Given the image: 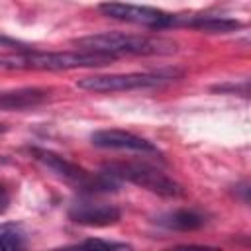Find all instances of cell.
<instances>
[{
  "label": "cell",
  "mask_w": 251,
  "mask_h": 251,
  "mask_svg": "<svg viewBox=\"0 0 251 251\" xmlns=\"http://www.w3.org/2000/svg\"><path fill=\"white\" fill-rule=\"evenodd\" d=\"M10 206V192L4 182H0V214H4Z\"/></svg>",
  "instance_id": "15"
},
{
  "label": "cell",
  "mask_w": 251,
  "mask_h": 251,
  "mask_svg": "<svg viewBox=\"0 0 251 251\" xmlns=\"http://www.w3.org/2000/svg\"><path fill=\"white\" fill-rule=\"evenodd\" d=\"M104 173L118 182L126 180V182L137 184L141 188H147L159 196L175 198V196L182 194V186L176 180H173L171 176H167L163 171H159L157 167H153L149 163L116 161V163H108L104 167Z\"/></svg>",
  "instance_id": "4"
},
{
  "label": "cell",
  "mask_w": 251,
  "mask_h": 251,
  "mask_svg": "<svg viewBox=\"0 0 251 251\" xmlns=\"http://www.w3.org/2000/svg\"><path fill=\"white\" fill-rule=\"evenodd\" d=\"M27 233L20 224L8 222L0 226V251H25Z\"/></svg>",
  "instance_id": "12"
},
{
  "label": "cell",
  "mask_w": 251,
  "mask_h": 251,
  "mask_svg": "<svg viewBox=\"0 0 251 251\" xmlns=\"http://www.w3.org/2000/svg\"><path fill=\"white\" fill-rule=\"evenodd\" d=\"M167 251H222L220 247H212V245H196V243H190V245H176L173 249H167Z\"/></svg>",
  "instance_id": "14"
},
{
  "label": "cell",
  "mask_w": 251,
  "mask_h": 251,
  "mask_svg": "<svg viewBox=\"0 0 251 251\" xmlns=\"http://www.w3.org/2000/svg\"><path fill=\"white\" fill-rule=\"evenodd\" d=\"M180 25H188V27H196L208 33H227L233 31L237 27H241V22L233 20V18H226V16H180Z\"/></svg>",
  "instance_id": "11"
},
{
  "label": "cell",
  "mask_w": 251,
  "mask_h": 251,
  "mask_svg": "<svg viewBox=\"0 0 251 251\" xmlns=\"http://www.w3.org/2000/svg\"><path fill=\"white\" fill-rule=\"evenodd\" d=\"M180 75L176 69H159L149 73H126V75H94L84 76L76 84L90 92H122L135 88H153L175 80Z\"/></svg>",
  "instance_id": "5"
},
{
  "label": "cell",
  "mask_w": 251,
  "mask_h": 251,
  "mask_svg": "<svg viewBox=\"0 0 251 251\" xmlns=\"http://www.w3.org/2000/svg\"><path fill=\"white\" fill-rule=\"evenodd\" d=\"M92 145L100 149H120V151H137V153H149V155H163L159 147H155L145 137H139L131 131L124 129H98L90 135Z\"/></svg>",
  "instance_id": "7"
},
{
  "label": "cell",
  "mask_w": 251,
  "mask_h": 251,
  "mask_svg": "<svg viewBox=\"0 0 251 251\" xmlns=\"http://www.w3.org/2000/svg\"><path fill=\"white\" fill-rule=\"evenodd\" d=\"M80 51L100 53L106 57L120 55H171L176 51V43L157 35H141V33H124V31H108L86 35L75 41Z\"/></svg>",
  "instance_id": "2"
},
{
  "label": "cell",
  "mask_w": 251,
  "mask_h": 251,
  "mask_svg": "<svg viewBox=\"0 0 251 251\" xmlns=\"http://www.w3.org/2000/svg\"><path fill=\"white\" fill-rule=\"evenodd\" d=\"M53 251H131V247L127 243H120V241H106L100 237H90L80 243L65 245V247H59Z\"/></svg>",
  "instance_id": "13"
},
{
  "label": "cell",
  "mask_w": 251,
  "mask_h": 251,
  "mask_svg": "<svg viewBox=\"0 0 251 251\" xmlns=\"http://www.w3.org/2000/svg\"><path fill=\"white\" fill-rule=\"evenodd\" d=\"M69 218L75 224L90 226V227H106L120 222L122 212L114 204L104 202H90V200H78L69 208Z\"/></svg>",
  "instance_id": "8"
},
{
  "label": "cell",
  "mask_w": 251,
  "mask_h": 251,
  "mask_svg": "<svg viewBox=\"0 0 251 251\" xmlns=\"http://www.w3.org/2000/svg\"><path fill=\"white\" fill-rule=\"evenodd\" d=\"M98 8L108 18H114V20H120V22H129V24H137V25H145V27H151V29H165V27L180 25V16L169 14V12L151 8V6L110 2V4H100Z\"/></svg>",
  "instance_id": "6"
},
{
  "label": "cell",
  "mask_w": 251,
  "mask_h": 251,
  "mask_svg": "<svg viewBox=\"0 0 251 251\" xmlns=\"http://www.w3.org/2000/svg\"><path fill=\"white\" fill-rule=\"evenodd\" d=\"M51 90L49 88H37V86H25L16 90H2L0 92V112H20L35 108L49 100Z\"/></svg>",
  "instance_id": "9"
},
{
  "label": "cell",
  "mask_w": 251,
  "mask_h": 251,
  "mask_svg": "<svg viewBox=\"0 0 251 251\" xmlns=\"http://www.w3.org/2000/svg\"><path fill=\"white\" fill-rule=\"evenodd\" d=\"M161 227L165 229H175V231H194L198 227H202L206 224V216L196 212V210H188V208H180V210H173L167 214H161L155 220Z\"/></svg>",
  "instance_id": "10"
},
{
  "label": "cell",
  "mask_w": 251,
  "mask_h": 251,
  "mask_svg": "<svg viewBox=\"0 0 251 251\" xmlns=\"http://www.w3.org/2000/svg\"><path fill=\"white\" fill-rule=\"evenodd\" d=\"M0 45H6V47H14L16 51H24V49H29L27 45H24V43H20V41H16V39H12V37H4V35H0Z\"/></svg>",
  "instance_id": "16"
},
{
  "label": "cell",
  "mask_w": 251,
  "mask_h": 251,
  "mask_svg": "<svg viewBox=\"0 0 251 251\" xmlns=\"http://www.w3.org/2000/svg\"><path fill=\"white\" fill-rule=\"evenodd\" d=\"M2 129H4V127H0V131H2Z\"/></svg>",
  "instance_id": "17"
},
{
  "label": "cell",
  "mask_w": 251,
  "mask_h": 251,
  "mask_svg": "<svg viewBox=\"0 0 251 251\" xmlns=\"http://www.w3.org/2000/svg\"><path fill=\"white\" fill-rule=\"evenodd\" d=\"M112 57L90 51H35L24 49L14 53H0V69L6 71H69L82 67H104Z\"/></svg>",
  "instance_id": "1"
},
{
  "label": "cell",
  "mask_w": 251,
  "mask_h": 251,
  "mask_svg": "<svg viewBox=\"0 0 251 251\" xmlns=\"http://www.w3.org/2000/svg\"><path fill=\"white\" fill-rule=\"evenodd\" d=\"M31 153L59 180L67 182L69 186H73L75 190H78L82 194H104V192H112L120 186V182L114 180L112 176H108L106 173L94 175V173L82 169L80 165H76V163H73V161H69V159L49 151V149L33 147Z\"/></svg>",
  "instance_id": "3"
}]
</instances>
